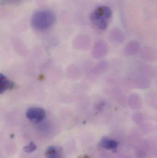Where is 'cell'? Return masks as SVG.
<instances>
[{
    "instance_id": "4",
    "label": "cell",
    "mask_w": 157,
    "mask_h": 158,
    "mask_svg": "<svg viewBox=\"0 0 157 158\" xmlns=\"http://www.w3.org/2000/svg\"><path fill=\"white\" fill-rule=\"evenodd\" d=\"M14 83L9 80L5 75H0V93H4L7 90H12L14 87Z\"/></svg>"
},
{
    "instance_id": "7",
    "label": "cell",
    "mask_w": 157,
    "mask_h": 158,
    "mask_svg": "<svg viewBox=\"0 0 157 158\" xmlns=\"http://www.w3.org/2000/svg\"><path fill=\"white\" fill-rule=\"evenodd\" d=\"M37 148L36 145L33 142H31L28 145L24 148V151L26 153H31L35 151Z\"/></svg>"
},
{
    "instance_id": "5",
    "label": "cell",
    "mask_w": 157,
    "mask_h": 158,
    "mask_svg": "<svg viewBox=\"0 0 157 158\" xmlns=\"http://www.w3.org/2000/svg\"><path fill=\"white\" fill-rule=\"evenodd\" d=\"M100 144V146L105 149L114 150L117 148L118 144L115 140L104 137L101 140Z\"/></svg>"
},
{
    "instance_id": "8",
    "label": "cell",
    "mask_w": 157,
    "mask_h": 158,
    "mask_svg": "<svg viewBox=\"0 0 157 158\" xmlns=\"http://www.w3.org/2000/svg\"><path fill=\"white\" fill-rule=\"evenodd\" d=\"M4 3L6 4H16L20 2L21 0H2Z\"/></svg>"
},
{
    "instance_id": "3",
    "label": "cell",
    "mask_w": 157,
    "mask_h": 158,
    "mask_svg": "<svg viewBox=\"0 0 157 158\" xmlns=\"http://www.w3.org/2000/svg\"><path fill=\"white\" fill-rule=\"evenodd\" d=\"M46 116V111L44 110L37 107L30 108L26 112L27 118L34 123H38L42 121Z\"/></svg>"
},
{
    "instance_id": "6",
    "label": "cell",
    "mask_w": 157,
    "mask_h": 158,
    "mask_svg": "<svg viewBox=\"0 0 157 158\" xmlns=\"http://www.w3.org/2000/svg\"><path fill=\"white\" fill-rule=\"evenodd\" d=\"M46 158H61V152L56 147L51 146L47 148L45 152Z\"/></svg>"
},
{
    "instance_id": "2",
    "label": "cell",
    "mask_w": 157,
    "mask_h": 158,
    "mask_svg": "<svg viewBox=\"0 0 157 158\" xmlns=\"http://www.w3.org/2000/svg\"><path fill=\"white\" fill-rule=\"evenodd\" d=\"M111 10L107 6L97 7L90 15V20L93 25L100 30H105L108 27V20L111 17Z\"/></svg>"
},
{
    "instance_id": "9",
    "label": "cell",
    "mask_w": 157,
    "mask_h": 158,
    "mask_svg": "<svg viewBox=\"0 0 157 158\" xmlns=\"http://www.w3.org/2000/svg\"><path fill=\"white\" fill-rule=\"evenodd\" d=\"M80 158H89V157L87 156H83L81 157Z\"/></svg>"
},
{
    "instance_id": "1",
    "label": "cell",
    "mask_w": 157,
    "mask_h": 158,
    "mask_svg": "<svg viewBox=\"0 0 157 158\" xmlns=\"http://www.w3.org/2000/svg\"><path fill=\"white\" fill-rule=\"evenodd\" d=\"M56 20V15L54 12L48 9H42L33 14L31 17V25L35 29L45 30L52 27Z\"/></svg>"
}]
</instances>
